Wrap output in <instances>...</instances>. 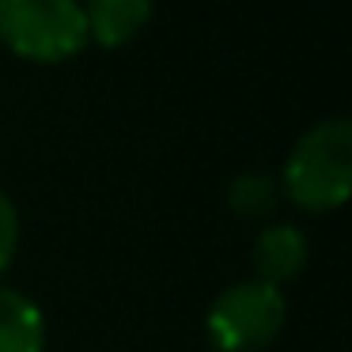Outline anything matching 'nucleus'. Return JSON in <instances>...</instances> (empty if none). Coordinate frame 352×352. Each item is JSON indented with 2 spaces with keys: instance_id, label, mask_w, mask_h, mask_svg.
I'll return each mask as SVG.
<instances>
[{
  "instance_id": "nucleus-1",
  "label": "nucleus",
  "mask_w": 352,
  "mask_h": 352,
  "mask_svg": "<svg viewBox=\"0 0 352 352\" xmlns=\"http://www.w3.org/2000/svg\"><path fill=\"white\" fill-rule=\"evenodd\" d=\"M280 190L307 212L344 205L352 190V125L344 118L318 122L296 140L284 163Z\"/></svg>"
},
{
  "instance_id": "nucleus-2",
  "label": "nucleus",
  "mask_w": 352,
  "mask_h": 352,
  "mask_svg": "<svg viewBox=\"0 0 352 352\" xmlns=\"http://www.w3.org/2000/svg\"><path fill=\"white\" fill-rule=\"evenodd\" d=\"M0 42L34 65H61L87 46L80 0H0Z\"/></svg>"
},
{
  "instance_id": "nucleus-3",
  "label": "nucleus",
  "mask_w": 352,
  "mask_h": 352,
  "mask_svg": "<svg viewBox=\"0 0 352 352\" xmlns=\"http://www.w3.org/2000/svg\"><path fill=\"white\" fill-rule=\"evenodd\" d=\"M288 307L284 292L261 280H243L235 288L220 292L208 307V337L220 352H261L276 341L284 329Z\"/></svg>"
},
{
  "instance_id": "nucleus-4",
  "label": "nucleus",
  "mask_w": 352,
  "mask_h": 352,
  "mask_svg": "<svg viewBox=\"0 0 352 352\" xmlns=\"http://www.w3.org/2000/svg\"><path fill=\"white\" fill-rule=\"evenodd\" d=\"M87 42H99L102 50L129 46L152 19V0H84Z\"/></svg>"
},
{
  "instance_id": "nucleus-5",
  "label": "nucleus",
  "mask_w": 352,
  "mask_h": 352,
  "mask_svg": "<svg viewBox=\"0 0 352 352\" xmlns=\"http://www.w3.org/2000/svg\"><path fill=\"white\" fill-rule=\"evenodd\" d=\"M307 265V239L299 228L292 223H273L258 235L254 243V269L258 276L254 280L261 284H273V288H284L292 284Z\"/></svg>"
},
{
  "instance_id": "nucleus-6",
  "label": "nucleus",
  "mask_w": 352,
  "mask_h": 352,
  "mask_svg": "<svg viewBox=\"0 0 352 352\" xmlns=\"http://www.w3.org/2000/svg\"><path fill=\"white\" fill-rule=\"evenodd\" d=\"M46 322L34 299L16 288H0V352H42Z\"/></svg>"
},
{
  "instance_id": "nucleus-7",
  "label": "nucleus",
  "mask_w": 352,
  "mask_h": 352,
  "mask_svg": "<svg viewBox=\"0 0 352 352\" xmlns=\"http://www.w3.org/2000/svg\"><path fill=\"white\" fill-rule=\"evenodd\" d=\"M276 201H280V186L269 175H239L228 186V205L243 220H265V216H273Z\"/></svg>"
},
{
  "instance_id": "nucleus-8",
  "label": "nucleus",
  "mask_w": 352,
  "mask_h": 352,
  "mask_svg": "<svg viewBox=\"0 0 352 352\" xmlns=\"http://www.w3.org/2000/svg\"><path fill=\"white\" fill-rule=\"evenodd\" d=\"M16 243H19V216H16V205L8 201V193L0 190V273L12 265Z\"/></svg>"
}]
</instances>
